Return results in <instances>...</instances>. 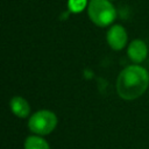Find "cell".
I'll use <instances>...</instances> for the list:
<instances>
[{"label": "cell", "mask_w": 149, "mask_h": 149, "mask_svg": "<svg viewBox=\"0 0 149 149\" xmlns=\"http://www.w3.org/2000/svg\"><path fill=\"white\" fill-rule=\"evenodd\" d=\"M149 84V76L144 68L130 65L125 68L116 80L119 95L125 100H134L142 95Z\"/></svg>", "instance_id": "1"}, {"label": "cell", "mask_w": 149, "mask_h": 149, "mask_svg": "<svg viewBox=\"0 0 149 149\" xmlns=\"http://www.w3.org/2000/svg\"><path fill=\"white\" fill-rule=\"evenodd\" d=\"M87 12L91 21L99 27L108 26L116 16L115 8L108 0H90Z\"/></svg>", "instance_id": "2"}, {"label": "cell", "mask_w": 149, "mask_h": 149, "mask_svg": "<svg viewBox=\"0 0 149 149\" xmlns=\"http://www.w3.org/2000/svg\"><path fill=\"white\" fill-rule=\"evenodd\" d=\"M57 126V116L51 111L42 109L34 113L28 122L29 129L37 135H47Z\"/></svg>", "instance_id": "3"}, {"label": "cell", "mask_w": 149, "mask_h": 149, "mask_svg": "<svg viewBox=\"0 0 149 149\" xmlns=\"http://www.w3.org/2000/svg\"><path fill=\"white\" fill-rule=\"evenodd\" d=\"M127 38L128 36L126 29L120 24L113 26L107 33V42L109 47L114 50H121L126 45Z\"/></svg>", "instance_id": "4"}, {"label": "cell", "mask_w": 149, "mask_h": 149, "mask_svg": "<svg viewBox=\"0 0 149 149\" xmlns=\"http://www.w3.org/2000/svg\"><path fill=\"white\" fill-rule=\"evenodd\" d=\"M128 57L135 62V63H141L147 58L148 55V49L146 43L142 40H134L130 42L128 50H127Z\"/></svg>", "instance_id": "5"}, {"label": "cell", "mask_w": 149, "mask_h": 149, "mask_svg": "<svg viewBox=\"0 0 149 149\" xmlns=\"http://www.w3.org/2000/svg\"><path fill=\"white\" fill-rule=\"evenodd\" d=\"M9 106L12 112L19 118H27L30 112L28 101L22 97H13L9 102Z\"/></svg>", "instance_id": "6"}, {"label": "cell", "mask_w": 149, "mask_h": 149, "mask_svg": "<svg viewBox=\"0 0 149 149\" xmlns=\"http://www.w3.org/2000/svg\"><path fill=\"white\" fill-rule=\"evenodd\" d=\"M24 149H50L48 142L40 136H29L24 141Z\"/></svg>", "instance_id": "7"}, {"label": "cell", "mask_w": 149, "mask_h": 149, "mask_svg": "<svg viewBox=\"0 0 149 149\" xmlns=\"http://www.w3.org/2000/svg\"><path fill=\"white\" fill-rule=\"evenodd\" d=\"M87 3V0H69L68 1V7L69 10L72 13H79L81 12Z\"/></svg>", "instance_id": "8"}]
</instances>
